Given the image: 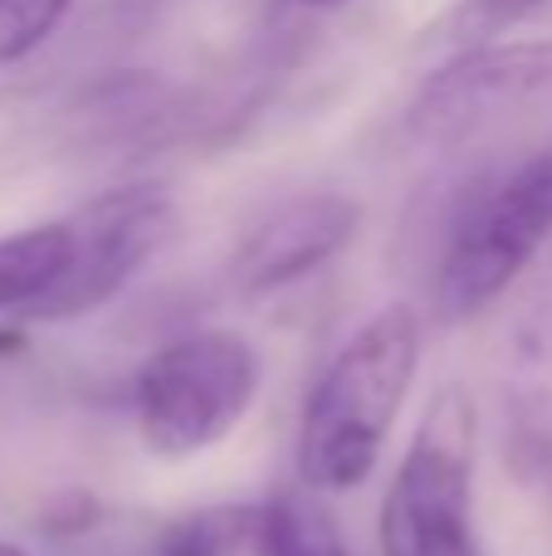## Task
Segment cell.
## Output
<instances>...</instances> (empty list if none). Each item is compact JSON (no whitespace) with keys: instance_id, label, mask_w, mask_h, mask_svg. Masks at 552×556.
I'll return each instance as SVG.
<instances>
[{"instance_id":"6da1fadb","label":"cell","mask_w":552,"mask_h":556,"mask_svg":"<svg viewBox=\"0 0 552 556\" xmlns=\"http://www.w3.org/2000/svg\"><path fill=\"white\" fill-rule=\"evenodd\" d=\"M426 352V313L406 298L372 307L309 386L293 434V473L323 498L377 479Z\"/></svg>"},{"instance_id":"7a4b0ae2","label":"cell","mask_w":552,"mask_h":556,"mask_svg":"<svg viewBox=\"0 0 552 556\" xmlns=\"http://www.w3.org/2000/svg\"><path fill=\"white\" fill-rule=\"evenodd\" d=\"M264 391V356L235 327L191 332L147 352L133 376V425L152 459L181 464L225 444Z\"/></svg>"},{"instance_id":"3957f363","label":"cell","mask_w":552,"mask_h":556,"mask_svg":"<svg viewBox=\"0 0 552 556\" xmlns=\"http://www.w3.org/2000/svg\"><path fill=\"white\" fill-rule=\"evenodd\" d=\"M479 405L460 381L430 391L381 498V556H485L475 532Z\"/></svg>"},{"instance_id":"277c9868","label":"cell","mask_w":552,"mask_h":556,"mask_svg":"<svg viewBox=\"0 0 552 556\" xmlns=\"http://www.w3.org/2000/svg\"><path fill=\"white\" fill-rule=\"evenodd\" d=\"M552 244V142L479 186L450 225L430 283V317L460 327L489 313Z\"/></svg>"},{"instance_id":"5b68a950","label":"cell","mask_w":552,"mask_h":556,"mask_svg":"<svg viewBox=\"0 0 552 556\" xmlns=\"http://www.w3.org/2000/svg\"><path fill=\"white\" fill-rule=\"evenodd\" d=\"M74 254L59 283L29 307L20 323H74L98 307H108L176 235V201L166 186L133 181L93 195L68 220Z\"/></svg>"},{"instance_id":"8992f818","label":"cell","mask_w":552,"mask_h":556,"mask_svg":"<svg viewBox=\"0 0 552 556\" xmlns=\"http://www.w3.org/2000/svg\"><path fill=\"white\" fill-rule=\"evenodd\" d=\"M552 108V39H499L426 74L406 108L416 147H455L524 113Z\"/></svg>"},{"instance_id":"52a82bcc","label":"cell","mask_w":552,"mask_h":556,"mask_svg":"<svg viewBox=\"0 0 552 556\" xmlns=\"http://www.w3.org/2000/svg\"><path fill=\"white\" fill-rule=\"evenodd\" d=\"M362 230V205L342 191H309L274 205L230 260V283L240 298H269L303 283L333 264Z\"/></svg>"},{"instance_id":"ba28073f","label":"cell","mask_w":552,"mask_h":556,"mask_svg":"<svg viewBox=\"0 0 552 556\" xmlns=\"http://www.w3.org/2000/svg\"><path fill=\"white\" fill-rule=\"evenodd\" d=\"M254 556H352L323 493L279 489L254 508Z\"/></svg>"},{"instance_id":"9c48e42d","label":"cell","mask_w":552,"mask_h":556,"mask_svg":"<svg viewBox=\"0 0 552 556\" xmlns=\"http://www.w3.org/2000/svg\"><path fill=\"white\" fill-rule=\"evenodd\" d=\"M74 254V230L68 220L29 225L0 240V313L25 317L49 288L59 283V274L68 269Z\"/></svg>"},{"instance_id":"30bf717a","label":"cell","mask_w":552,"mask_h":556,"mask_svg":"<svg viewBox=\"0 0 552 556\" xmlns=\"http://www.w3.org/2000/svg\"><path fill=\"white\" fill-rule=\"evenodd\" d=\"M538 5H543V0H455V5L440 10V15L421 29L411 54H416L430 74V68L455 64V59L475 54V49L499 45V35L514 29L518 20H528Z\"/></svg>"},{"instance_id":"8fae6325","label":"cell","mask_w":552,"mask_h":556,"mask_svg":"<svg viewBox=\"0 0 552 556\" xmlns=\"http://www.w3.org/2000/svg\"><path fill=\"white\" fill-rule=\"evenodd\" d=\"M254 508H196L156 528L152 556H254Z\"/></svg>"},{"instance_id":"7c38bea8","label":"cell","mask_w":552,"mask_h":556,"mask_svg":"<svg viewBox=\"0 0 552 556\" xmlns=\"http://www.w3.org/2000/svg\"><path fill=\"white\" fill-rule=\"evenodd\" d=\"M74 0H0V74L49 45Z\"/></svg>"},{"instance_id":"4fadbf2b","label":"cell","mask_w":552,"mask_h":556,"mask_svg":"<svg viewBox=\"0 0 552 556\" xmlns=\"http://www.w3.org/2000/svg\"><path fill=\"white\" fill-rule=\"evenodd\" d=\"M39 528H45L49 538H84L88 528H98V498L93 493H78V489L59 493V498L45 508V522H39Z\"/></svg>"},{"instance_id":"5bb4252c","label":"cell","mask_w":552,"mask_h":556,"mask_svg":"<svg viewBox=\"0 0 552 556\" xmlns=\"http://www.w3.org/2000/svg\"><path fill=\"white\" fill-rule=\"evenodd\" d=\"M25 346V327H0V356H10V352H20Z\"/></svg>"},{"instance_id":"9a60e30c","label":"cell","mask_w":552,"mask_h":556,"mask_svg":"<svg viewBox=\"0 0 552 556\" xmlns=\"http://www.w3.org/2000/svg\"><path fill=\"white\" fill-rule=\"evenodd\" d=\"M0 556H35V552L20 547V542H10V538H0Z\"/></svg>"},{"instance_id":"2e32d148","label":"cell","mask_w":552,"mask_h":556,"mask_svg":"<svg viewBox=\"0 0 552 556\" xmlns=\"http://www.w3.org/2000/svg\"><path fill=\"white\" fill-rule=\"evenodd\" d=\"M299 5H342V0H299Z\"/></svg>"}]
</instances>
